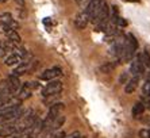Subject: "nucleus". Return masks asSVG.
<instances>
[{
  "instance_id": "aec40b11",
  "label": "nucleus",
  "mask_w": 150,
  "mask_h": 138,
  "mask_svg": "<svg viewBox=\"0 0 150 138\" xmlns=\"http://www.w3.org/2000/svg\"><path fill=\"white\" fill-rule=\"evenodd\" d=\"M126 26H127V22H126L122 16H119V19H118V27H126Z\"/></svg>"
},
{
  "instance_id": "393cba45",
  "label": "nucleus",
  "mask_w": 150,
  "mask_h": 138,
  "mask_svg": "<svg viewBox=\"0 0 150 138\" xmlns=\"http://www.w3.org/2000/svg\"><path fill=\"white\" fill-rule=\"evenodd\" d=\"M123 1H129V3H141V0H123Z\"/></svg>"
},
{
  "instance_id": "423d86ee",
  "label": "nucleus",
  "mask_w": 150,
  "mask_h": 138,
  "mask_svg": "<svg viewBox=\"0 0 150 138\" xmlns=\"http://www.w3.org/2000/svg\"><path fill=\"white\" fill-rule=\"evenodd\" d=\"M33 62H34V60H33L31 57H30V58H25L19 65H16V68H15L14 70H12V75H15V76H22V75L27 73L28 70H30V68H31Z\"/></svg>"
},
{
  "instance_id": "4468645a",
  "label": "nucleus",
  "mask_w": 150,
  "mask_h": 138,
  "mask_svg": "<svg viewBox=\"0 0 150 138\" xmlns=\"http://www.w3.org/2000/svg\"><path fill=\"white\" fill-rule=\"evenodd\" d=\"M15 134V129L14 124H6L3 127H0V137H10V135Z\"/></svg>"
},
{
  "instance_id": "0eeeda50",
  "label": "nucleus",
  "mask_w": 150,
  "mask_h": 138,
  "mask_svg": "<svg viewBox=\"0 0 150 138\" xmlns=\"http://www.w3.org/2000/svg\"><path fill=\"white\" fill-rule=\"evenodd\" d=\"M21 81H19V76H15V75H11L10 77H8L7 80V90L8 92L12 95V93H16L19 92V90H21Z\"/></svg>"
},
{
  "instance_id": "6e6552de",
  "label": "nucleus",
  "mask_w": 150,
  "mask_h": 138,
  "mask_svg": "<svg viewBox=\"0 0 150 138\" xmlns=\"http://www.w3.org/2000/svg\"><path fill=\"white\" fill-rule=\"evenodd\" d=\"M88 21H91V19H89V16L87 15V12H85V11H81L80 14H77L76 19H74V26H76L79 30H84V28L87 27Z\"/></svg>"
},
{
  "instance_id": "7ed1b4c3",
  "label": "nucleus",
  "mask_w": 150,
  "mask_h": 138,
  "mask_svg": "<svg viewBox=\"0 0 150 138\" xmlns=\"http://www.w3.org/2000/svg\"><path fill=\"white\" fill-rule=\"evenodd\" d=\"M61 76H62V69L59 68V66H54V68L43 70L39 75V79L45 80V81H52V80H56L57 77H61Z\"/></svg>"
},
{
  "instance_id": "dca6fc26",
  "label": "nucleus",
  "mask_w": 150,
  "mask_h": 138,
  "mask_svg": "<svg viewBox=\"0 0 150 138\" xmlns=\"http://www.w3.org/2000/svg\"><path fill=\"white\" fill-rule=\"evenodd\" d=\"M141 58H142L143 65L147 66V68H150V52L147 50V49L143 53H141Z\"/></svg>"
},
{
  "instance_id": "ddd939ff",
  "label": "nucleus",
  "mask_w": 150,
  "mask_h": 138,
  "mask_svg": "<svg viewBox=\"0 0 150 138\" xmlns=\"http://www.w3.org/2000/svg\"><path fill=\"white\" fill-rule=\"evenodd\" d=\"M143 111H145V104L141 103V102H137V103L133 106L131 114H133V117H134V118H138L139 115H142V114H143Z\"/></svg>"
},
{
  "instance_id": "b1692460",
  "label": "nucleus",
  "mask_w": 150,
  "mask_h": 138,
  "mask_svg": "<svg viewBox=\"0 0 150 138\" xmlns=\"http://www.w3.org/2000/svg\"><path fill=\"white\" fill-rule=\"evenodd\" d=\"M68 138H80V134H79V133H73V134L69 135Z\"/></svg>"
},
{
  "instance_id": "f257e3e1",
  "label": "nucleus",
  "mask_w": 150,
  "mask_h": 138,
  "mask_svg": "<svg viewBox=\"0 0 150 138\" xmlns=\"http://www.w3.org/2000/svg\"><path fill=\"white\" fill-rule=\"evenodd\" d=\"M137 50H138V41L131 33L126 35V41H125V49H123V60L126 62H130L133 60V57L135 55Z\"/></svg>"
},
{
  "instance_id": "9b49d317",
  "label": "nucleus",
  "mask_w": 150,
  "mask_h": 138,
  "mask_svg": "<svg viewBox=\"0 0 150 138\" xmlns=\"http://www.w3.org/2000/svg\"><path fill=\"white\" fill-rule=\"evenodd\" d=\"M64 123H65V117H64V115H58V117L53 121V123L50 124V127L47 129V133H54V131L59 130V129L62 127Z\"/></svg>"
},
{
  "instance_id": "bb28decb",
  "label": "nucleus",
  "mask_w": 150,
  "mask_h": 138,
  "mask_svg": "<svg viewBox=\"0 0 150 138\" xmlns=\"http://www.w3.org/2000/svg\"><path fill=\"white\" fill-rule=\"evenodd\" d=\"M12 138H22V137H12Z\"/></svg>"
},
{
  "instance_id": "39448f33",
  "label": "nucleus",
  "mask_w": 150,
  "mask_h": 138,
  "mask_svg": "<svg viewBox=\"0 0 150 138\" xmlns=\"http://www.w3.org/2000/svg\"><path fill=\"white\" fill-rule=\"evenodd\" d=\"M35 88H38V83L37 81H31V83H25L22 84L21 90H19V95H18V97H21L22 100L23 99H27V97L31 96V92L35 90Z\"/></svg>"
},
{
  "instance_id": "412c9836",
  "label": "nucleus",
  "mask_w": 150,
  "mask_h": 138,
  "mask_svg": "<svg viewBox=\"0 0 150 138\" xmlns=\"http://www.w3.org/2000/svg\"><path fill=\"white\" fill-rule=\"evenodd\" d=\"M7 52H8V50L6 49V46H4V45H0V58H3L4 55L7 54Z\"/></svg>"
},
{
  "instance_id": "f8f14e48",
  "label": "nucleus",
  "mask_w": 150,
  "mask_h": 138,
  "mask_svg": "<svg viewBox=\"0 0 150 138\" xmlns=\"http://www.w3.org/2000/svg\"><path fill=\"white\" fill-rule=\"evenodd\" d=\"M6 35H7V38H8V41H11V42H14V43H21L22 42V38H21V35L16 33V30H8V31H6Z\"/></svg>"
},
{
  "instance_id": "a211bd4d",
  "label": "nucleus",
  "mask_w": 150,
  "mask_h": 138,
  "mask_svg": "<svg viewBox=\"0 0 150 138\" xmlns=\"http://www.w3.org/2000/svg\"><path fill=\"white\" fill-rule=\"evenodd\" d=\"M12 21H14V19H12V15L8 14V12L0 15V23L1 24H8V23H11Z\"/></svg>"
},
{
  "instance_id": "6ab92c4d",
  "label": "nucleus",
  "mask_w": 150,
  "mask_h": 138,
  "mask_svg": "<svg viewBox=\"0 0 150 138\" xmlns=\"http://www.w3.org/2000/svg\"><path fill=\"white\" fill-rule=\"evenodd\" d=\"M15 4L18 6V10L19 11H25V7H26L25 0H15Z\"/></svg>"
},
{
  "instance_id": "f03ea898",
  "label": "nucleus",
  "mask_w": 150,
  "mask_h": 138,
  "mask_svg": "<svg viewBox=\"0 0 150 138\" xmlns=\"http://www.w3.org/2000/svg\"><path fill=\"white\" fill-rule=\"evenodd\" d=\"M61 90H62V83L59 80H52L42 90V96L47 97L52 95H57V93H61Z\"/></svg>"
},
{
  "instance_id": "a878e982",
  "label": "nucleus",
  "mask_w": 150,
  "mask_h": 138,
  "mask_svg": "<svg viewBox=\"0 0 150 138\" xmlns=\"http://www.w3.org/2000/svg\"><path fill=\"white\" fill-rule=\"evenodd\" d=\"M4 1H7V0H0V3H4Z\"/></svg>"
},
{
  "instance_id": "1a4fd4ad",
  "label": "nucleus",
  "mask_w": 150,
  "mask_h": 138,
  "mask_svg": "<svg viewBox=\"0 0 150 138\" xmlns=\"http://www.w3.org/2000/svg\"><path fill=\"white\" fill-rule=\"evenodd\" d=\"M28 138H38L41 133H43V122L37 119L35 123L33 124L31 127L28 129Z\"/></svg>"
},
{
  "instance_id": "5701e85b",
  "label": "nucleus",
  "mask_w": 150,
  "mask_h": 138,
  "mask_svg": "<svg viewBox=\"0 0 150 138\" xmlns=\"http://www.w3.org/2000/svg\"><path fill=\"white\" fill-rule=\"evenodd\" d=\"M126 80H127V73H123L122 76L119 77V83H120V84H125Z\"/></svg>"
},
{
  "instance_id": "4be33fe9",
  "label": "nucleus",
  "mask_w": 150,
  "mask_h": 138,
  "mask_svg": "<svg viewBox=\"0 0 150 138\" xmlns=\"http://www.w3.org/2000/svg\"><path fill=\"white\" fill-rule=\"evenodd\" d=\"M139 137L141 138H149V130H141Z\"/></svg>"
},
{
  "instance_id": "f3484780",
  "label": "nucleus",
  "mask_w": 150,
  "mask_h": 138,
  "mask_svg": "<svg viewBox=\"0 0 150 138\" xmlns=\"http://www.w3.org/2000/svg\"><path fill=\"white\" fill-rule=\"evenodd\" d=\"M142 96L143 97H150V77L145 81L142 87Z\"/></svg>"
},
{
  "instance_id": "20e7f679",
  "label": "nucleus",
  "mask_w": 150,
  "mask_h": 138,
  "mask_svg": "<svg viewBox=\"0 0 150 138\" xmlns=\"http://www.w3.org/2000/svg\"><path fill=\"white\" fill-rule=\"evenodd\" d=\"M130 73L133 76H138V77H141L145 73V65H143L142 58H141V54H138V57L135 60H133L131 65H130Z\"/></svg>"
},
{
  "instance_id": "9d476101",
  "label": "nucleus",
  "mask_w": 150,
  "mask_h": 138,
  "mask_svg": "<svg viewBox=\"0 0 150 138\" xmlns=\"http://www.w3.org/2000/svg\"><path fill=\"white\" fill-rule=\"evenodd\" d=\"M139 79L141 77H138V76H133L131 79L126 83V85H125V92L126 93H133L134 91L137 90V87H138V84H139Z\"/></svg>"
},
{
  "instance_id": "2eb2a0df",
  "label": "nucleus",
  "mask_w": 150,
  "mask_h": 138,
  "mask_svg": "<svg viewBox=\"0 0 150 138\" xmlns=\"http://www.w3.org/2000/svg\"><path fill=\"white\" fill-rule=\"evenodd\" d=\"M99 69H100L101 73H111L112 70L115 69V64H114V62H105V64H103Z\"/></svg>"
}]
</instances>
